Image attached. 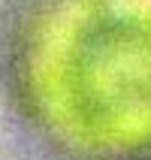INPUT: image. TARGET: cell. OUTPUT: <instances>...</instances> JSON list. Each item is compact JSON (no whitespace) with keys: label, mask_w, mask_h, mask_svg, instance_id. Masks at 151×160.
Listing matches in <instances>:
<instances>
[{"label":"cell","mask_w":151,"mask_h":160,"mask_svg":"<svg viewBox=\"0 0 151 160\" xmlns=\"http://www.w3.org/2000/svg\"><path fill=\"white\" fill-rule=\"evenodd\" d=\"M9 88L63 160H151V0H30L6 45Z\"/></svg>","instance_id":"6da1fadb"}]
</instances>
